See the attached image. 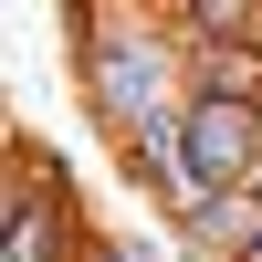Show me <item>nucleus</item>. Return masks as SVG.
Listing matches in <instances>:
<instances>
[{"mask_svg":"<svg viewBox=\"0 0 262 262\" xmlns=\"http://www.w3.org/2000/svg\"><path fill=\"white\" fill-rule=\"evenodd\" d=\"M189 42H252L262 32V0H158Z\"/></svg>","mask_w":262,"mask_h":262,"instance_id":"423d86ee","label":"nucleus"},{"mask_svg":"<svg viewBox=\"0 0 262 262\" xmlns=\"http://www.w3.org/2000/svg\"><path fill=\"white\" fill-rule=\"evenodd\" d=\"M179 168H189V189H252L262 179V95H189Z\"/></svg>","mask_w":262,"mask_h":262,"instance_id":"f03ea898","label":"nucleus"},{"mask_svg":"<svg viewBox=\"0 0 262 262\" xmlns=\"http://www.w3.org/2000/svg\"><path fill=\"white\" fill-rule=\"evenodd\" d=\"M84 262H179V242H126V231H84Z\"/></svg>","mask_w":262,"mask_h":262,"instance_id":"0eeeda50","label":"nucleus"},{"mask_svg":"<svg viewBox=\"0 0 262 262\" xmlns=\"http://www.w3.org/2000/svg\"><path fill=\"white\" fill-rule=\"evenodd\" d=\"M168 242H179V262H242L262 242V189H200V200L179 210V221H158Z\"/></svg>","mask_w":262,"mask_h":262,"instance_id":"20e7f679","label":"nucleus"},{"mask_svg":"<svg viewBox=\"0 0 262 262\" xmlns=\"http://www.w3.org/2000/svg\"><path fill=\"white\" fill-rule=\"evenodd\" d=\"M252 189H262V179H252Z\"/></svg>","mask_w":262,"mask_h":262,"instance_id":"6e6552de","label":"nucleus"},{"mask_svg":"<svg viewBox=\"0 0 262 262\" xmlns=\"http://www.w3.org/2000/svg\"><path fill=\"white\" fill-rule=\"evenodd\" d=\"M63 252H84L74 200H63V179L42 158H21L11 168V242H0V262H63Z\"/></svg>","mask_w":262,"mask_h":262,"instance_id":"7ed1b4c3","label":"nucleus"},{"mask_svg":"<svg viewBox=\"0 0 262 262\" xmlns=\"http://www.w3.org/2000/svg\"><path fill=\"white\" fill-rule=\"evenodd\" d=\"M189 95H262V42H189Z\"/></svg>","mask_w":262,"mask_h":262,"instance_id":"39448f33","label":"nucleus"},{"mask_svg":"<svg viewBox=\"0 0 262 262\" xmlns=\"http://www.w3.org/2000/svg\"><path fill=\"white\" fill-rule=\"evenodd\" d=\"M74 95L105 147L189 105V32L147 0H74Z\"/></svg>","mask_w":262,"mask_h":262,"instance_id":"f257e3e1","label":"nucleus"}]
</instances>
